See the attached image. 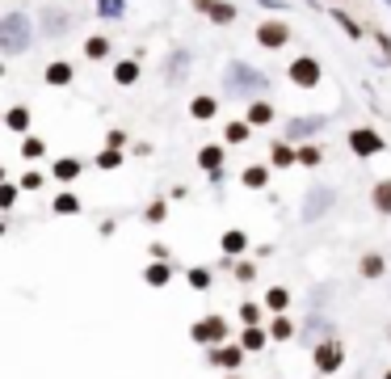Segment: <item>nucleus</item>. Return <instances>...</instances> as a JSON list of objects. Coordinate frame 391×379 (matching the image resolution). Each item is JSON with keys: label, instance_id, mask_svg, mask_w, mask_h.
I'll return each instance as SVG.
<instances>
[{"label": "nucleus", "instance_id": "obj_1", "mask_svg": "<svg viewBox=\"0 0 391 379\" xmlns=\"http://www.w3.org/2000/svg\"><path fill=\"white\" fill-rule=\"evenodd\" d=\"M30 43V21H26V13H9L4 21H0V51L4 55H21Z\"/></svg>", "mask_w": 391, "mask_h": 379}, {"label": "nucleus", "instance_id": "obj_2", "mask_svg": "<svg viewBox=\"0 0 391 379\" xmlns=\"http://www.w3.org/2000/svg\"><path fill=\"white\" fill-rule=\"evenodd\" d=\"M227 85H231L236 93H257L269 81H265L261 72H253V68H244V63H231V68H227Z\"/></svg>", "mask_w": 391, "mask_h": 379}, {"label": "nucleus", "instance_id": "obj_3", "mask_svg": "<svg viewBox=\"0 0 391 379\" xmlns=\"http://www.w3.org/2000/svg\"><path fill=\"white\" fill-rule=\"evenodd\" d=\"M328 202H333V190H328V186H316V190H311V194H307V202H303V224L320 219V215L328 211Z\"/></svg>", "mask_w": 391, "mask_h": 379}, {"label": "nucleus", "instance_id": "obj_4", "mask_svg": "<svg viewBox=\"0 0 391 379\" xmlns=\"http://www.w3.org/2000/svg\"><path fill=\"white\" fill-rule=\"evenodd\" d=\"M341 358H345V354H341L337 341H320V346H316V367H320L324 375H333V371L341 367Z\"/></svg>", "mask_w": 391, "mask_h": 379}, {"label": "nucleus", "instance_id": "obj_5", "mask_svg": "<svg viewBox=\"0 0 391 379\" xmlns=\"http://www.w3.org/2000/svg\"><path fill=\"white\" fill-rule=\"evenodd\" d=\"M227 337V325H223V316H207V321H198L194 325V341H207V346H215Z\"/></svg>", "mask_w": 391, "mask_h": 379}, {"label": "nucleus", "instance_id": "obj_6", "mask_svg": "<svg viewBox=\"0 0 391 379\" xmlns=\"http://www.w3.org/2000/svg\"><path fill=\"white\" fill-rule=\"evenodd\" d=\"M291 81H295V85H299V89H311V85H316V81H320V63H316V59H295V63H291Z\"/></svg>", "mask_w": 391, "mask_h": 379}, {"label": "nucleus", "instance_id": "obj_7", "mask_svg": "<svg viewBox=\"0 0 391 379\" xmlns=\"http://www.w3.org/2000/svg\"><path fill=\"white\" fill-rule=\"evenodd\" d=\"M215 26H227V21H236V4H223V0H194Z\"/></svg>", "mask_w": 391, "mask_h": 379}, {"label": "nucleus", "instance_id": "obj_8", "mask_svg": "<svg viewBox=\"0 0 391 379\" xmlns=\"http://www.w3.org/2000/svg\"><path fill=\"white\" fill-rule=\"evenodd\" d=\"M349 147H353V152H358V156H375V152H379V147H383V140H379V135H375V131H366V127H358V131H353V135H349Z\"/></svg>", "mask_w": 391, "mask_h": 379}, {"label": "nucleus", "instance_id": "obj_9", "mask_svg": "<svg viewBox=\"0 0 391 379\" xmlns=\"http://www.w3.org/2000/svg\"><path fill=\"white\" fill-rule=\"evenodd\" d=\"M291 38V30L282 26V21H265V26H257V43L261 47H282Z\"/></svg>", "mask_w": 391, "mask_h": 379}, {"label": "nucleus", "instance_id": "obj_10", "mask_svg": "<svg viewBox=\"0 0 391 379\" xmlns=\"http://www.w3.org/2000/svg\"><path fill=\"white\" fill-rule=\"evenodd\" d=\"M324 127V118L320 114H307V118H291V127H286V140H303V135H316Z\"/></svg>", "mask_w": 391, "mask_h": 379}, {"label": "nucleus", "instance_id": "obj_11", "mask_svg": "<svg viewBox=\"0 0 391 379\" xmlns=\"http://www.w3.org/2000/svg\"><path fill=\"white\" fill-rule=\"evenodd\" d=\"M114 81H118V85H130V81H139V63H135V59H122V63L114 68Z\"/></svg>", "mask_w": 391, "mask_h": 379}, {"label": "nucleus", "instance_id": "obj_12", "mask_svg": "<svg viewBox=\"0 0 391 379\" xmlns=\"http://www.w3.org/2000/svg\"><path fill=\"white\" fill-rule=\"evenodd\" d=\"M173 279V266H165V261H156V266H147V283L152 286H165Z\"/></svg>", "mask_w": 391, "mask_h": 379}, {"label": "nucleus", "instance_id": "obj_13", "mask_svg": "<svg viewBox=\"0 0 391 379\" xmlns=\"http://www.w3.org/2000/svg\"><path fill=\"white\" fill-rule=\"evenodd\" d=\"M72 81V68L68 63H51L46 68V85H68Z\"/></svg>", "mask_w": 391, "mask_h": 379}, {"label": "nucleus", "instance_id": "obj_14", "mask_svg": "<svg viewBox=\"0 0 391 379\" xmlns=\"http://www.w3.org/2000/svg\"><path fill=\"white\" fill-rule=\"evenodd\" d=\"M211 363H215V367H240V350H231V346H227V350H215Z\"/></svg>", "mask_w": 391, "mask_h": 379}, {"label": "nucleus", "instance_id": "obj_15", "mask_svg": "<svg viewBox=\"0 0 391 379\" xmlns=\"http://www.w3.org/2000/svg\"><path fill=\"white\" fill-rule=\"evenodd\" d=\"M189 114H194V118H211V114H215V97H194Z\"/></svg>", "mask_w": 391, "mask_h": 379}, {"label": "nucleus", "instance_id": "obj_16", "mask_svg": "<svg viewBox=\"0 0 391 379\" xmlns=\"http://www.w3.org/2000/svg\"><path fill=\"white\" fill-rule=\"evenodd\" d=\"M185 68H189V55H185V51H177L173 55V63H165V76H185Z\"/></svg>", "mask_w": 391, "mask_h": 379}, {"label": "nucleus", "instance_id": "obj_17", "mask_svg": "<svg viewBox=\"0 0 391 379\" xmlns=\"http://www.w3.org/2000/svg\"><path fill=\"white\" fill-rule=\"evenodd\" d=\"M269 118H273V105H269V101H253V110H249V123H269Z\"/></svg>", "mask_w": 391, "mask_h": 379}, {"label": "nucleus", "instance_id": "obj_18", "mask_svg": "<svg viewBox=\"0 0 391 379\" xmlns=\"http://www.w3.org/2000/svg\"><path fill=\"white\" fill-rule=\"evenodd\" d=\"M122 9H127V0H97L101 17H122Z\"/></svg>", "mask_w": 391, "mask_h": 379}, {"label": "nucleus", "instance_id": "obj_19", "mask_svg": "<svg viewBox=\"0 0 391 379\" xmlns=\"http://www.w3.org/2000/svg\"><path fill=\"white\" fill-rule=\"evenodd\" d=\"M85 55H88V59H105V55H110V43H105V38H88Z\"/></svg>", "mask_w": 391, "mask_h": 379}, {"label": "nucleus", "instance_id": "obj_20", "mask_svg": "<svg viewBox=\"0 0 391 379\" xmlns=\"http://www.w3.org/2000/svg\"><path fill=\"white\" fill-rule=\"evenodd\" d=\"M375 207L379 211H391V182H379L375 186Z\"/></svg>", "mask_w": 391, "mask_h": 379}, {"label": "nucleus", "instance_id": "obj_21", "mask_svg": "<svg viewBox=\"0 0 391 379\" xmlns=\"http://www.w3.org/2000/svg\"><path fill=\"white\" fill-rule=\"evenodd\" d=\"M4 123H9V131H26V127H30V114H26V110H9Z\"/></svg>", "mask_w": 391, "mask_h": 379}, {"label": "nucleus", "instance_id": "obj_22", "mask_svg": "<svg viewBox=\"0 0 391 379\" xmlns=\"http://www.w3.org/2000/svg\"><path fill=\"white\" fill-rule=\"evenodd\" d=\"M295 160H299V152H291L286 143H278V147H273V165H282V169H286V165H295Z\"/></svg>", "mask_w": 391, "mask_h": 379}, {"label": "nucleus", "instance_id": "obj_23", "mask_svg": "<svg viewBox=\"0 0 391 379\" xmlns=\"http://www.w3.org/2000/svg\"><path fill=\"white\" fill-rule=\"evenodd\" d=\"M76 173H80V165H76V160H59V165H55V177H63V182H72Z\"/></svg>", "mask_w": 391, "mask_h": 379}, {"label": "nucleus", "instance_id": "obj_24", "mask_svg": "<svg viewBox=\"0 0 391 379\" xmlns=\"http://www.w3.org/2000/svg\"><path fill=\"white\" fill-rule=\"evenodd\" d=\"M362 274L366 279H379L383 274V257H362Z\"/></svg>", "mask_w": 391, "mask_h": 379}, {"label": "nucleus", "instance_id": "obj_25", "mask_svg": "<svg viewBox=\"0 0 391 379\" xmlns=\"http://www.w3.org/2000/svg\"><path fill=\"white\" fill-rule=\"evenodd\" d=\"M337 26H341V30H345L349 38H362V26H358V21H353V17H345V13H337Z\"/></svg>", "mask_w": 391, "mask_h": 379}, {"label": "nucleus", "instance_id": "obj_26", "mask_svg": "<svg viewBox=\"0 0 391 379\" xmlns=\"http://www.w3.org/2000/svg\"><path fill=\"white\" fill-rule=\"evenodd\" d=\"M244 244H249V240H244V232H227V237H223V249H227V253H240Z\"/></svg>", "mask_w": 391, "mask_h": 379}, {"label": "nucleus", "instance_id": "obj_27", "mask_svg": "<svg viewBox=\"0 0 391 379\" xmlns=\"http://www.w3.org/2000/svg\"><path fill=\"white\" fill-rule=\"evenodd\" d=\"M55 211H59V215H72V211H80V202H76L72 194H63V198H55Z\"/></svg>", "mask_w": 391, "mask_h": 379}, {"label": "nucleus", "instance_id": "obj_28", "mask_svg": "<svg viewBox=\"0 0 391 379\" xmlns=\"http://www.w3.org/2000/svg\"><path fill=\"white\" fill-rule=\"evenodd\" d=\"M219 160H223V152H219V147H202V165H207L211 173H219Z\"/></svg>", "mask_w": 391, "mask_h": 379}, {"label": "nucleus", "instance_id": "obj_29", "mask_svg": "<svg viewBox=\"0 0 391 379\" xmlns=\"http://www.w3.org/2000/svg\"><path fill=\"white\" fill-rule=\"evenodd\" d=\"M249 140V127H244V123H231V127H227V143H244Z\"/></svg>", "mask_w": 391, "mask_h": 379}, {"label": "nucleus", "instance_id": "obj_30", "mask_svg": "<svg viewBox=\"0 0 391 379\" xmlns=\"http://www.w3.org/2000/svg\"><path fill=\"white\" fill-rule=\"evenodd\" d=\"M97 165H101V169H118V165H122V156L110 147V152H101V160H97Z\"/></svg>", "mask_w": 391, "mask_h": 379}, {"label": "nucleus", "instance_id": "obj_31", "mask_svg": "<svg viewBox=\"0 0 391 379\" xmlns=\"http://www.w3.org/2000/svg\"><path fill=\"white\" fill-rule=\"evenodd\" d=\"M286 299H291V295H286L282 286H273V291H269V308H278V312H282V308H286Z\"/></svg>", "mask_w": 391, "mask_h": 379}, {"label": "nucleus", "instance_id": "obj_32", "mask_svg": "<svg viewBox=\"0 0 391 379\" xmlns=\"http://www.w3.org/2000/svg\"><path fill=\"white\" fill-rule=\"evenodd\" d=\"M244 346H249V350H261V346H265V333H261V329H249V333H244Z\"/></svg>", "mask_w": 391, "mask_h": 379}, {"label": "nucleus", "instance_id": "obj_33", "mask_svg": "<svg viewBox=\"0 0 391 379\" xmlns=\"http://www.w3.org/2000/svg\"><path fill=\"white\" fill-rule=\"evenodd\" d=\"M244 186H265V169H249V173H244Z\"/></svg>", "mask_w": 391, "mask_h": 379}, {"label": "nucleus", "instance_id": "obj_34", "mask_svg": "<svg viewBox=\"0 0 391 379\" xmlns=\"http://www.w3.org/2000/svg\"><path fill=\"white\" fill-rule=\"evenodd\" d=\"M291 333H295V325H291V321H273V337H278V341H286Z\"/></svg>", "mask_w": 391, "mask_h": 379}, {"label": "nucleus", "instance_id": "obj_35", "mask_svg": "<svg viewBox=\"0 0 391 379\" xmlns=\"http://www.w3.org/2000/svg\"><path fill=\"white\" fill-rule=\"evenodd\" d=\"M299 160H303V165H320V152H316V147H299Z\"/></svg>", "mask_w": 391, "mask_h": 379}, {"label": "nucleus", "instance_id": "obj_36", "mask_svg": "<svg viewBox=\"0 0 391 379\" xmlns=\"http://www.w3.org/2000/svg\"><path fill=\"white\" fill-rule=\"evenodd\" d=\"M189 283L194 286H211V274H207V270H189Z\"/></svg>", "mask_w": 391, "mask_h": 379}, {"label": "nucleus", "instance_id": "obj_37", "mask_svg": "<svg viewBox=\"0 0 391 379\" xmlns=\"http://www.w3.org/2000/svg\"><path fill=\"white\" fill-rule=\"evenodd\" d=\"M26 156H30V160H34V156H43V143H38V140H26Z\"/></svg>", "mask_w": 391, "mask_h": 379}, {"label": "nucleus", "instance_id": "obj_38", "mask_svg": "<svg viewBox=\"0 0 391 379\" xmlns=\"http://www.w3.org/2000/svg\"><path fill=\"white\" fill-rule=\"evenodd\" d=\"M21 186H26V190H38V186H43V177H38V173H26V177H21Z\"/></svg>", "mask_w": 391, "mask_h": 379}, {"label": "nucleus", "instance_id": "obj_39", "mask_svg": "<svg viewBox=\"0 0 391 379\" xmlns=\"http://www.w3.org/2000/svg\"><path fill=\"white\" fill-rule=\"evenodd\" d=\"M13 198H17V190H13V186H0V202H4V207H9Z\"/></svg>", "mask_w": 391, "mask_h": 379}, {"label": "nucleus", "instance_id": "obj_40", "mask_svg": "<svg viewBox=\"0 0 391 379\" xmlns=\"http://www.w3.org/2000/svg\"><path fill=\"white\" fill-rule=\"evenodd\" d=\"M387 379H391V371H387Z\"/></svg>", "mask_w": 391, "mask_h": 379}, {"label": "nucleus", "instance_id": "obj_41", "mask_svg": "<svg viewBox=\"0 0 391 379\" xmlns=\"http://www.w3.org/2000/svg\"><path fill=\"white\" fill-rule=\"evenodd\" d=\"M387 4H391V0H387Z\"/></svg>", "mask_w": 391, "mask_h": 379}]
</instances>
